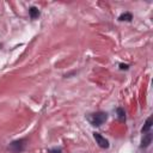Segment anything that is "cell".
Here are the masks:
<instances>
[{
  "label": "cell",
  "mask_w": 153,
  "mask_h": 153,
  "mask_svg": "<svg viewBox=\"0 0 153 153\" xmlns=\"http://www.w3.org/2000/svg\"><path fill=\"white\" fill-rule=\"evenodd\" d=\"M106 118H108V114L103 112V111H98V112H94V114H91L90 116H87L88 122L94 127L102 126L106 121Z\"/></svg>",
  "instance_id": "1"
},
{
  "label": "cell",
  "mask_w": 153,
  "mask_h": 153,
  "mask_svg": "<svg viewBox=\"0 0 153 153\" xmlns=\"http://www.w3.org/2000/svg\"><path fill=\"white\" fill-rule=\"evenodd\" d=\"M25 148V140L24 139H20V140H16V141H12L8 146V149L12 152V153H22Z\"/></svg>",
  "instance_id": "2"
},
{
  "label": "cell",
  "mask_w": 153,
  "mask_h": 153,
  "mask_svg": "<svg viewBox=\"0 0 153 153\" xmlns=\"http://www.w3.org/2000/svg\"><path fill=\"white\" fill-rule=\"evenodd\" d=\"M93 137H94V140H96V142L98 143L99 147H102V148H109V141L104 136H102L99 133H93Z\"/></svg>",
  "instance_id": "3"
},
{
  "label": "cell",
  "mask_w": 153,
  "mask_h": 153,
  "mask_svg": "<svg viewBox=\"0 0 153 153\" xmlns=\"http://www.w3.org/2000/svg\"><path fill=\"white\" fill-rule=\"evenodd\" d=\"M151 142H152V134L149 131H147L146 135H143L140 146H141V148H146V147H148L151 145Z\"/></svg>",
  "instance_id": "4"
},
{
  "label": "cell",
  "mask_w": 153,
  "mask_h": 153,
  "mask_svg": "<svg viewBox=\"0 0 153 153\" xmlns=\"http://www.w3.org/2000/svg\"><path fill=\"white\" fill-rule=\"evenodd\" d=\"M29 13H30L31 19H36V18H38V16H39V11H38V8L35 7V6H32V7L29 8Z\"/></svg>",
  "instance_id": "5"
},
{
  "label": "cell",
  "mask_w": 153,
  "mask_h": 153,
  "mask_svg": "<svg viewBox=\"0 0 153 153\" xmlns=\"http://www.w3.org/2000/svg\"><path fill=\"white\" fill-rule=\"evenodd\" d=\"M151 127H152V117H148V118L146 120V122H145V126L142 127L141 131H142V133H147V131L151 129Z\"/></svg>",
  "instance_id": "6"
},
{
  "label": "cell",
  "mask_w": 153,
  "mask_h": 153,
  "mask_svg": "<svg viewBox=\"0 0 153 153\" xmlns=\"http://www.w3.org/2000/svg\"><path fill=\"white\" fill-rule=\"evenodd\" d=\"M131 19H133V16H131V13H129V12L122 13V14L118 17V20H121V22H123V20H126V22H130Z\"/></svg>",
  "instance_id": "7"
},
{
  "label": "cell",
  "mask_w": 153,
  "mask_h": 153,
  "mask_svg": "<svg viewBox=\"0 0 153 153\" xmlns=\"http://www.w3.org/2000/svg\"><path fill=\"white\" fill-rule=\"evenodd\" d=\"M116 112H117V117H118V120H120L121 122H124V121H126V112H124V110H123L122 108H117Z\"/></svg>",
  "instance_id": "8"
},
{
  "label": "cell",
  "mask_w": 153,
  "mask_h": 153,
  "mask_svg": "<svg viewBox=\"0 0 153 153\" xmlns=\"http://www.w3.org/2000/svg\"><path fill=\"white\" fill-rule=\"evenodd\" d=\"M49 153H62L61 148H51L49 149Z\"/></svg>",
  "instance_id": "9"
},
{
  "label": "cell",
  "mask_w": 153,
  "mask_h": 153,
  "mask_svg": "<svg viewBox=\"0 0 153 153\" xmlns=\"http://www.w3.org/2000/svg\"><path fill=\"white\" fill-rule=\"evenodd\" d=\"M128 67H129V66H128L127 63H126V65H124V63H121V65H120V68H121V69H128Z\"/></svg>",
  "instance_id": "10"
}]
</instances>
